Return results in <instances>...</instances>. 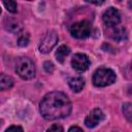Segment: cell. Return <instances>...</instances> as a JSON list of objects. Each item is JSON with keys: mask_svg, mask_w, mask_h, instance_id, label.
<instances>
[{"mask_svg": "<svg viewBox=\"0 0 132 132\" xmlns=\"http://www.w3.org/2000/svg\"><path fill=\"white\" fill-rule=\"evenodd\" d=\"M71 102L62 92L47 93L39 104V111L45 120H58L66 118L71 112Z\"/></svg>", "mask_w": 132, "mask_h": 132, "instance_id": "obj_1", "label": "cell"}, {"mask_svg": "<svg viewBox=\"0 0 132 132\" xmlns=\"http://www.w3.org/2000/svg\"><path fill=\"white\" fill-rule=\"evenodd\" d=\"M85 1L92 3V4H96V5H101L104 2V0H85Z\"/></svg>", "mask_w": 132, "mask_h": 132, "instance_id": "obj_19", "label": "cell"}, {"mask_svg": "<svg viewBox=\"0 0 132 132\" xmlns=\"http://www.w3.org/2000/svg\"><path fill=\"white\" fill-rule=\"evenodd\" d=\"M12 86H13V79L8 75L1 74V76H0V89H1V91L7 90V89L11 88Z\"/></svg>", "mask_w": 132, "mask_h": 132, "instance_id": "obj_11", "label": "cell"}, {"mask_svg": "<svg viewBox=\"0 0 132 132\" xmlns=\"http://www.w3.org/2000/svg\"><path fill=\"white\" fill-rule=\"evenodd\" d=\"M70 54V48L69 46L63 44V45H60L56 52V59L58 60V62L60 63H63L65 58Z\"/></svg>", "mask_w": 132, "mask_h": 132, "instance_id": "obj_10", "label": "cell"}, {"mask_svg": "<svg viewBox=\"0 0 132 132\" xmlns=\"http://www.w3.org/2000/svg\"><path fill=\"white\" fill-rule=\"evenodd\" d=\"M91 25L88 21H79L70 27V33L74 38L82 39L91 34Z\"/></svg>", "mask_w": 132, "mask_h": 132, "instance_id": "obj_4", "label": "cell"}, {"mask_svg": "<svg viewBox=\"0 0 132 132\" xmlns=\"http://www.w3.org/2000/svg\"><path fill=\"white\" fill-rule=\"evenodd\" d=\"M43 68H44V70L47 72V73H50V72H53V70H54V65H53V63L52 62H44V64H43Z\"/></svg>", "mask_w": 132, "mask_h": 132, "instance_id": "obj_16", "label": "cell"}, {"mask_svg": "<svg viewBox=\"0 0 132 132\" xmlns=\"http://www.w3.org/2000/svg\"><path fill=\"white\" fill-rule=\"evenodd\" d=\"M112 37L116 40H119V41H121L123 39H126V37H127L126 30L123 27H118V25L114 26V29L112 31Z\"/></svg>", "mask_w": 132, "mask_h": 132, "instance_id": "obj_12", "label": "cell"}, {"mask_svg": "<svg viewBox=\"0 0 132 132\" xmlns=\"http://www.w3.org/2000/svg\"><path fill=\"white\" fill-rule=\"evenodd\" d=\"M71 66L74 70L78 72H84L86 71L89 66H90V60L87 55L85 54H75L71 60Z\"/></svg>", "mask_w": 132, "mask_h": 132, "instance_id": "obj_6", "label": "cell"}, {"mask_svg": "<svg viewBox=\"0 0 132 132\" xmlns=\"http://www.w3.org/2000/svg\"><path fill=\"white\" fill-rule=\"evenodd\" d=\"M128 6H129L130 9H132V0H130V1L128 2Z\"/></svg>", "mask_w": 132, "mask_h": 132, "instance_id": "obj_21", "label": "cell"}, {"mask_svg": "<svg viewBox=\"0 0 132 132\" xmlns=\"http://www.w3.org/2000/svg\"><path fill=\"white\" fill-rule=\"evenodd\" d=\"M104 119V113L100 108H95L91 110L85 119V125L88 128H94Z\"/></svg>", "mask_w": 132, "mask_h": 132, "instance_id": "obj_8", "label": "cell"}, {"mask_svg": "<svg viewBox=\"0 0 132 132\" xmlns=\"http://www.w3.org/2000/svg\"><path fill=\"white\" fill-rule=\"evenodd\" d=\"M68 131H69V132H71V131H82V128L77 127V126H72V127H70V128L68 129Z\"/></svg>", "mask_w": 132, "mask_h": 132, "instance_id": "obj_20", "label": "cell"}, {"mask_svg": "<svg viewBox=\"0 0 132 132\" xmlns=\"http://www.w3.org/2000/svg\"><path fill=\"white\" fill-rule=\"evenodd\" d=\"M131 67H132V66H131Z\"/></svg>", "mask_w": 132, "mask_h": 132, "instance_id": "obj_23", "label": "cell"}, {"mask_svg": "<svg viewBox=\"0 0 132 132\" xmlns=\"http://www.w3.org/2000/svg\"><path fill=\"white\" fill-rule=\"evenodd\" d=\"M58 39H59L58 38V35H57V33L55 31H53V30L52 31H48L44 35L43 39L40 42V45H39L40 53H43V54L50 53L52 51V48L57 44Z\"/></svg>", "mask_w": 132, "mask_h": 132, "instance_id": "obj_5", "label": "cell"}, {"mask_svg": "<svg viewBox=\"0 0 132 132\" xmlns=\"http://www.w3.org/2000/svg\"><path fill=\"white\" fill-rule=\"evenodd\" d=\"M2 2L9 12L11 13L16 12V3L14 0H2Z\"/></svg>", "mask_w": 132, "mask_h": 132, "instance_id": "obj_13", "label": "cell"}, {"mask_svg": "<svg viewBox=\"0 0 132 132\" xmlns=\"http://www.w3.org/2000/svg\"><path fill=\"white\" fill-rule=\"evenodd\" d=\"M12 130H20V131H23V128H22L21 126H10V127H8L5 131L8 132V131H12Z\"/></svg>", "mask_w": 132, "mask_h": 132, "instance_id": "obj_18", "label": "cell"}, {"mask_svg": "<svg viewBox=\"0 0 132 132\" xmlns=\"http://www.w3.org/2000/svg\"><path fill=\"white\" fill-rule=\"evenodd\" d=\"M116 78L113 70L109 68H99L94 72L92 80L96 87H106L112 85L116 81Z\"/></svg>", "mask_w": 132, "mask_h": 132, "instance_id": "obj_2", "label": "cell"}, {"mask_svg": "<svg viewBox=\"0 0 132 132\" xmlns=\"http://www.w3.org/2000/svg\"><path fill=\"white\" fill-rule=\"evenodd\" d=\"M102 20H103V22L107 26L114 27V26L120 24V22H121V14H120L119 10L116 9L114 7H109V8H107L103 12Z\"/></svg>", "mask_w": 132, "mask_h": 132, "instance_id": "obj_7", "label": "cell"}, {"mask_svg": "<svg viewBox=\"0 0 132 132\" xmlns=\"http://www.w3.org/2000/svg\"><path fill=\"white\" fill-rule=\"evenodd\" d=\"M63 130L64 129L61 126H59V125H53L52 127H50L47 129V131H63Z\"/></svg>", "mask_w": 132, "mask_h": 132, "instance_id": "obj_17", "label": "cell"}, {"mask_svg": "<svg viewBox=\"0 0 132 132\" xmlns=\"http://www.w3.org/2000/svg\"><path fill=\"white\" fill-rule=\"evenodd\" d=\"M15 71L23 79H31L35 76V66L28 58H20L15 64Z\"/></svg>", "mask_w": 132, "mask_h": 132, "instance_id": "obj_3", "label": "cell"}, {"mask_svg": "<svg viewBox=\"0 0 132 132\" xmlns=\"http://www.w3.org/2000/svg\"><path fill=\"white\" fill-rule=\"evenodd\" d=\"M30 1H31V0H30Z\"/></svg>", "mask_w": 132, "mask_h": 132, "instance_id": "obj_22", "label": "cell"}, {"mask_svg": "<svg viewBox=\"0 0 132 132\" xmlns=\"http://www.w3.org/2000/svg\"><path fill=\"white\" fill-rule=\"evenodd\" d=\"M68 85L70 87V89L73 91V92H80L84 87H85V80L82 77L80 76H75V77H71L68 81Z\"/></svg>", "mask_w": 132, "mask_h": 132, "instance_id": "obj_9", "label": "cell"}, {"mask_svg": "<svg viewBox=\"0 0 132 132\" xmlns=\"http://www.w3.org/2000/svg\"><path fill=\"white\" fill-rule=\"evenodd\" d=\"M123 113L130 122H132V104L131 103L123 104Z\"/></svg>", "mask_w": 132, "mask_h": 132, "instance_id": "obj_14", "label": "cell"}, {"mask_svg": "<svg viewBox=\"0 0 132 132\" xmlns=\"http://www.w3.org/2000/svg\"><path fill=\"white\" fill-rule=\"evenodd\" d=\"M28 41H29V36H28V34H23V35L19 38L18 43H19V45H21V46H25V45L28 44Z\"/></svg>", "mask_w": 132, "mask_h": 132, "instance_id": "obj_15", "label": "cell"}]
</instances>
